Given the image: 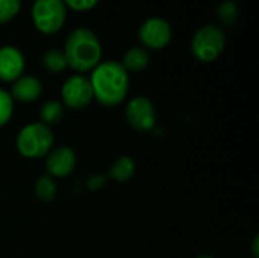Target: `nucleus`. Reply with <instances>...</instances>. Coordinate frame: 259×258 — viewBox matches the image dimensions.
<instances>
[{"instance_id":"2","label":"nucleus","mask_w":259,"mask_h":258,"mask_svg":"<svg viewBox=\"0 0 259 258\" xmlns=\"http://www.w3.org/2000/svg\"><path fill=\"white\" fill-rule=\"evenodd\" d=\"M64 55L67 67L79 75L93 71L102 62V43L99 36L88 27L73 29L65 40Z\"/></svg>"},{"instance_id":"9","label":"nucleus","mask_w":259,"mask_h":258,"mask_svg":"<svg viewBox=\"0 0 259 258\" xmlns=\"http://www.w3.org/2000/svg\"><path fill=\"white\" fill-rule=\"evenodd\" d=\"M76 154L68 146L53 148L46 155V170L52 178H65L73 173L76 167Z\"/></svg>"},{"instance_id":"14","label":"nucleus","mask_w":259,"mask_h":258,"mask_svg":"<svg viewBox=\"0 0 259 258\" xmlns=\"http://www.w3.org/2000/svg\"><path fill=\"white\" fill-rule=\"evenodd\" d=\"M64 117V105L61 100H47L39 108V123L52 128Z\"/></svg>"},{"instance_id":"11","label":"nucleus","mask_w":259,"mask_h":258,"mask_svg":"<svg viewBox=\"0 0 259 258\" xmlns=\"http://www.w3.org/2000/svg\"><path fill=\"white\" fill-rule=\"evenodd\" d=\"M41 93H42V84L33 75H21L17 81L12 82L9 91L14 102L17 100L21 103L35 102L41 96Z\"/></svg>"},{"instance_id":"20","label":"nucleus","mask_w":259,"mask_h":258,"mask_svg":"<svg viewBox=\"0 0 259 258\" xmlns=\"http://www.w3.org/2000/svg\"><path fill=\"white\" fill-rule=\"evenodd\" d=\"M67 9L76 11V12H87L97 6L100 0H62Z\"/></svg>"},{"instance_id":"17","label":"nucleus","mask_w":259,"mask_h":258,"mask_svg":"<svg viewBox=\"0 0 259 258\" xmlns=\"http://www.w3.org/2000/svg\"><path fill=\"white\" fill-rule=\"evenodd\" d=\"M217 17L226 26L235 24V21L238 20V6H237V3L232 2V0H226L223 3H220L219 8H217Z\"/></svg>"},{"instance_id":"22","label":"nucleus","mask_w":259,"mask_h":258,"mask_svg":"<svg viewBox=\"0 0 259 258\" xmlns=\"http://www.w3.org/2000/svg\"><path fill=\"white\" fill-rule=\"evenodd\" d=\"M196 258H214L212 255H208V254H203V255H199V257Z\"/></svg>"},{"instance_id":"19","label":"nucleus","mask_w":259,"mask_h":258,"mask_svg":"<svg viewBox=\"0 0 259 258\" xmlns=\"http://www.w3.org/2000/svg\"><path fill=\"white\" fill-rule=\"evenodd\" d=\"M14 114V99L9 91L0 88V128L5 126Z\"/></svg>"},{"instance_id":"8","label":"nucleus","mask_w":259,"mask_h":258,"mask_svg":"<svg viewBox=\"0 0 259 258\" xmlns=\"http://www.w3.org/2000/svg\"><path fill=\"white\" fill-rule=\"evenodd\" d=\"M173 30L170 23L162 17H150L144 20L138 29V38L144 49L161 50L171 41Z\"/></svg>"},{"instance_id":"4","label":"nucleus","mask_w":259,"mask_h":258,"mask_svg":"<svg viewBox=\"0 0 259 258\" xmlns=\"http://www.w3.org/2000/svg\"><path fill=\"white\" fill-rule=\"evenodd\" d=\"M226 33L217 24H205L191 40V53L200 62H214L226 47Z\"/></svg>"},{"instance_id":"3","label":"nucleus","mask_w":259,"mask_h":258,"mask_svg":"<svg viewBox=\"0 0 259 258\" xmlns=\"http://www.w3.org/2000/svg\"><path fill=\"white\" fill-rule=\"evenodd\" d=\"M55 144V135L52 128L32 122L23 126L15 138V148L18 154L29 160H38L46 157Z\"/></svg>"},{"instance_id":"10","label":"nucleus","mask_w":259,"mask_h":258,"mask_svg":"<svg viewBox=\"0 0 259 258\" xmlns=\"http://www.w3.org/2000/svg\"><path fill=\"white\" fill-rule=\"evenodd\" d=\"M24 67H26V61L20 49L14 46L0 47V81L2 82L17 81L23 75Z\"/></svg>"},{"instance_id":"5","label":"nucleus","mask_w":259,"mask_h":258,"mask_svg":"<svg viewBox=\"0 0 259 258\" xmlns=\"http://www.w3.org/2000/svg\"><path fill=\"white\" fill-rule=\"evenodd\" d=\"M67 6L62 0H35L32 6V21L44 35L58 33L65 24Z\"/></svg>"},{"instance_id":"1","label":"nucleus","mask_w":259,"mask_h":258,"mask_svg":"<svg viewBox=\"0 0 259 258\" xmlns=\"http://www.w3.org/2000/svg\"><path fill=\"white\" fill-rule=\"evenodd\" d=\"M94 99L103 106H117L129 93V73L118 61L100 62L88 78Z\"/></svg>"},{"instance_id":"7","label":"nucleus","mask_w":259,"mask_h":258,"mask_svg":"<svg viewBox=\"0 0 259 258\" xmlns=\"http://www.w3.org/2000/svg\"><path fill=\"white\" fill-rule=\"evenodd\" d=\"M124 117H126L127 125L138 132H147L153 129L156 125L155 105L146 96L132 97L126 105Z\"/></svg>"},{"instance_id":"18","label":"nucleus","mask_w":259,"mask_h":258,"mask_svg":"<svg viewBox=\"0 0 259 258\" xmlns=\"http://www.w3.org/2000/svg\"><path fill=\"white\" fill-rule=\"evenodd\" d=\"M21 11V0H0V24L12 21Z\"/></svg>"},{"instance_id":"23","label":"nucleus","mask_w":259,"mask_h":258,"mask_svg":"<svg viewBox=\"0 0 259 258\" xmlns=\"http://www.w3.org/2000/svg\"><path fill=\"white\" fill-rule=\"evenodd\" d=\"M33 2H35V0H33Z\"/></svg>"},{"instance_id":"13","label":"nucleus","mask_w":259,"mask_h":258,"mask_svg":"<svg viewBox=\"0 0 259 258\" xmlns=\"http://www.w3.org/2000/svg\"><path fill=\"white\" fill-rule=\"evenodd\" d=\"M135 170H137V164H135L134 158L123 155V157H118L112 163V166L109 167L108 176L117 182H126L135 175Z\"/></svg>"},{"instance_id":"15","label":"nucleus","mask_w":259,"mask_h":258,"mask_svg":"<svg viewBox=\"0 0 259 258\" xmlns=\"http://www.w3.org/2000/svg\"><path fill=\"white\" fill-rule=\"evenodd\" d=\"M41 62L44 65V68L50 73H62L67 68V61H65V55L62 50L59 49H49L47 52H44Z\"/></svg>"},{"instance_id":"16","label":"nucleus","mask_w":259,"mask_h":258,"mask_svg":"<svg viewBox=\"0 0 259 258\" xmlns=\"http://www.w3.org/2000/svg\"><path fill=\"white\" fill-rule=\"evenodd\" d=\"M56 193H58V186H56V182H55V179L52 176L44 175V176L36 179V182H35V196L41 202L53 201Z\"/></svg>"},{"instance_id":"6","label":"nucleus","mask_w":259,"mask_h":258,"mask_svg":"<svg viewBox=\"0 0 259 258\" xmlns=\"http://www.w3.org/2000/svg\"><path fill=\"white\" fill-rule=\"evenodd\" d=\"M94 100L90 79L83 75H71L61 87V102L73 111L85 109Z\"/></svg>"},{"instance_id":"21","label":"nucleus","mask_w":259,"mask_h":258,"mask_svg":"<svg viewBox=\"0 0 259 258\" xmlns=\"http://www.w3.org/2000/svg\"><path fill=\"white\" fill-rule=\"evenodd\" d=\"M250 248H252V255H253V258H259V237L258 236H255V237H253Z\"/></svg>"},{"instance_id":"12","label":"nucleus","mask_w":259,"mask_h":258,"mask_svg":"<svg viewBox=\"0 0 259 258\" xmlns=\"http://www.w3.org/2000/svg\"><path fill=\"white\" fill-rule=\"evenodd\" d=\"M150 62V56H149V52L147 49L144 47H131L129 50L124 52L123 55V59H121V65L123 68L129 73H138V71H143Z\"/></svg>"}]
</instances>
